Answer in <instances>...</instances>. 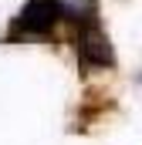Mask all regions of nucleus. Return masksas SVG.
Wrapping results in <instances>:
<instances>
[{"instance_id":"obj_2","label":"nucleus","mask_w":142,"mask_h":145,"mask_svg":"<svg viewBox=\"0 0 142 145\" xmlns=\"http://www.w3.org/2000/svg\"><path fill=\"white\" fill-rule=\"evenodd\" d=\"M78 57L85 68H112L115 64V51H112V40L108 34L98 27V20H85L81 34H78Z\"/></svg>"},{"instance_id":"obj_3","label":"nucleus","mask_w":142,"mask_h":145,"mask_svg":"<svg viewBox=\"0 0 142 145\" xmlns=\"http://www.w3.org/2000/svg\"><path fill=\"white\" fill-rule=\"evenodd\" d=\"M61 7H64V14H68V17L91 20V17H95V7H98V0H61Z\"/></svg>"},{"instance_id":"obj_1","label":"nucleus","mask_w":142,"mask_h":145,"mask_svg":"<svg viewBox=\"0 0 142 145\" xmlns=\"http://www.w3.org/2000/svg\"><path fill=\"white\" fill-rule=\"evenodd\" d=\"M64 14V7H61V0H27L24 3V10L17 14V20H14V37H44L47 31H54V24H58V17Z\"/></svg>"}]
</instances>
